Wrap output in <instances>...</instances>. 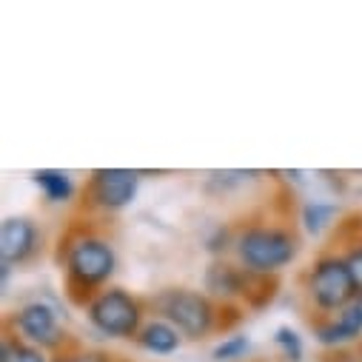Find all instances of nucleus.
I'll return each mask as SVG.
<instances>
[{
  "label": "nucleus",
  "instance_id": "f257e3e1",
  "mask_svg": "<svg viewBox=\"0 0 362 362\" xmlns=\"http://www.w3.org/2000/svg\"><path fill=\"white\" fill-rule=\"evenodd\" d=\"M237 251L251 271H277L294 259L297 243L294 237L277 228H251L240 237Z\"/></svg>",
  "mask_w": 362,
  "mask_h": 362
},
{
  "label": "nucleus",
  "instance_id": "f03ea898",
  "mask_svg": "<svg viewBox=\"0 0 362 362\" xmlns=\"http://www.w3.org/2000/svg\"><path fill=\"white\" fill-rule=\"evenodd\" d=\"M311 297L320 308L342 311L356 300V283L351 277V268L342 259H322L311 274Z\"/></svg>",
  "mask_w": 362,
  "mask_h": 362
},
{
  "label": "nucleus",
  "instance_id": "7ed1b4c3",
  "mask_svg": "<svg viewBox=\"0 0 362 362\" xmlns=\"http://www.w3.org/2000/svg\"><path fill=\"white\" fill-rule=\"evenodd\" d=\"M160 311L183 331L186 337L197 339L203 334H209L211 322H214V311H211V303L197 294V291H168L160 297Z\"/></svg>",
  "mask_w": 362,
  "mask_h": 362
},
{
  "label": "nucleus",
  "instance_id": "20e7f679",
  "mask_svg": "<svg viewBox=\"0 0 362 362\" xmlns=\"http://www.w3.org/2000/svg\"><path fill=\"white\" fill-rule=\"evenodd\" d=\"M88 317H92V322L109 337H132L137 331V322H140V305L126 291L112 288V291H103L92 303Z\"/></svg>",
  "mask_w": 362,
  "mask_h": 362
},
{
  "label": "nucleus",
  "instance_id": "39448f33",
  "mask_svg": "<svg viewBox=\"0 0 362 362\" xmlns=\"http://www.w3.org/2000/svg\"><path fill=\"white\" fill-rule=\"evenodd\" d=\"M69 271L71 277L92 286V283H103L106 277H112L115 271V251L95 237H86L77 245H71L69 251Z\"/></svg>",
  "mask_w": 362,
  "mask_h": 362
},
{
  "label": "nucleus",
  "instance_id": "423d86ee",
  "mask_svg": "<svg viewBox=\"0 0 362 362\" xmlns=\"http://www.w3.org/2000/svg\"><path fill=\"white\" fill-rule=\"evenodd\" d=\"M137 183H140L137 171H129V168H100V171H95L92 192H95V200L103 209H123V206H129L134 200Z\"/></svg>",
  "mask_w": 362,
  "mask_h": 362
},
{
  "label": "nucleus",
  "instance_id": "0eeeda50",
  "mask_svg": "<svg viewBox=\"0 0 362 362\" xmlns=\"http://www.w3.org/2000/svg\"><path fill=\"white\" fill-rule=\"evenodd\" d=\"M37 243V228L23 217H9L0 231V254H4V277L9 274V265L23 262Z\"/></svg>",
  "mask_w": 362,
  "mask_h": 362
},
{
  "label": "nucleus",
  "instance_id": "6e6552de",
  "mask_svg": "<svg viewBox=\"0 0 362 362\" xmlns=\"http://www.w3.org/2000/svg\"><path fill=\"white\" fill-rule=\"evenodd\" d=\"M18 328L26 339L37 342V345H54L60 339V325L57 317L49 305L43 303H32L26 308L18 311Z\"/></svg>",
  "mask_w": 362,
  "mask_h": 362
},
{
  "label": "nucleus",
  "instance_id": "1a4fd4ad",
  "mask_svg": "<svg viewBox=\"0 0 362 362\" xmlns=\"http://www.w3.org/2000/svg\"><path fill=\"white\" fill-rule=\"evenodd\" d=\"M359 334H362V294L351 305H345L331 325H322L317 331L320 342H325V345H339V342H348Z\"/></svg>",
  "mask_w": 362,
  "mask_h": 362
},
{
  "label": "nucleus",
  "instance_id": "9d476101",
  "mask_svg": "<svg viewBox=\"0 0 362 362\" xmlns=\"http://www.w3.org/2000/svg\"><path fill=\"white\" fill-rule=\"evenodd\" d=\"M35 180H37V186L43 189V194H46L49 200H54V203H63V200H69V197L74 194V183H71V177H69V174H63V171L40 168V171L35 174Z\"/></svg>",
  "mask_w": 362,
  "mask_h": 362
},
{
  "label": "nucleus",
  "instance_id": "9b49d317",
  "mask_svg": "<svg viewBox=\"0 0 362 362\" xmlns=\"http://www.w3.org/2000/svg\"><path fill=\"white\" fill-rule=\"evenodd\" d=\"M140 342L154 354H171L180 345V337H177V328H171L168 322H151L143 328Z\"/></svg>",
  "mask_w": 362,
  "mask_h": 362
},
{
  "label": "nucleus",
  "instance_id": "f8f14e48",
  "mask_svg": "<svg viewBox=\"0 0 362 362\" xmlns=\"http://www.w3.org/2000/svg\"><path fill=\"white\" fill-rule=\"evenodd\" d=\"M243 286V277L231 265H211L209 268V288L217 294H234Z\"/></svg>",
  "mask_w": 362,
  "mask_h": 362
},
{
  "label": "nucleus",
  "instance_id": "ddd939ff",
  "mask_svg": "<svg viewBox=\"0 0 362 362\" xmlns=\"http://www.w3.org/2000/svg\"><path fill=\"white\" fill-rule=\"evenodd\" d=\"M274 342L280 345V351L286 354V359H291V362H300V359H303V339L297 337V331H291V328H277Z\"/></svg>",
  "mask_w": 362,
  "mask_h": 362
},
{
  "label": "nucleus",
  "instance_id": "4468645a",
  "mask_svg": "<svg viewBox=\"0 0 362 362\" xmlns=\"http://www.w3.org/2000/svg\"><path fill=\"white\" fill-rule=\"evenodd\" d=\"M0 362H43L40 351L18 345V342H4V351H0Z\"/></svg>",
  "mask_w": 362,
  "mask_h": 362
},
{
  "label": "nucleus",
  "instance_id": "2eb2a0df",
  "mask_svg": "<svg viewBox=\"0 0 362 362\" xmlns=\"http://www.w3.org/2000/svg\"><path fill=\"white\" fill-rule=\"evenodd\" d=\"M248 351V339L245 337H228V339H223L217 348H214V359H237L240 354H245Z\"/></svg>",
  "mask_w": 362,
  "mask_h": 362
},
{
  "label": "nucleus",
  "instance_id": "dca6fc26",
  "mask_svg": "<svg viewBox=\"0 0 362 362\" xmlns=\"http://www.w3.org/2000/svg\"><path fill=\"white\" fill-rule=\"evenodd\" d=\"M331 214H334V209H331V206H322V203H311V206L305 209V226H308V231H320Z\"/></svg>",
  "mask_w": 362,
  "mask_h": 362
},
{
  "label": "nucleus",
  "instance_id": "f3484780",
  "mask_svg": "<svg viewBox=\"0 0 362 362\" xmlns=\"http://www.w3.org/2000/svg\"><path fill=\"white\" fill-rule=\"evenodd\" d=\"M345 262H348V268H351V277H354V283H356V291L362 294V245H359Z\"/></svg>",
  "mask_w": 362,
  "mask_h": 362
},
{
  "label": "nucleus",
  "instance_id": "a211bd4d",
  "mask_svg": "<svg viewBox=\"0 0 362 362\" xmlns=\"http://www.w3.org/2000/svg\"><path fill=\"white\" fill-rule=\"evenodd\" d=\"M74 362H106V356H100V354H83Z\"/></svg>",
  "mask_w": 362,
  "mask_h": 362
}]
</instances>
